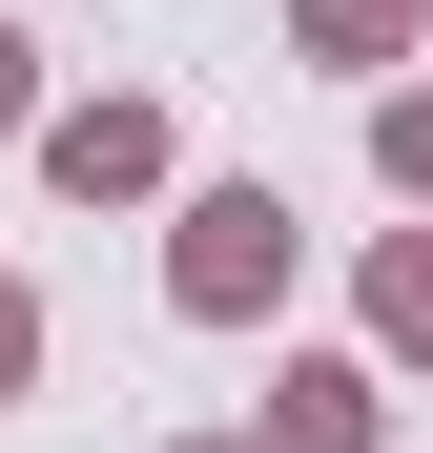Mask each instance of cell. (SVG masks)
<instances>
[{"label": "cell", "mask_w": 433, "mask_h": 453, "mask_svg": "<svg viewBox=\"0 0 433 453\" xmlns=\"http://www.w3.org/2000/svg\"><path fill=\"white\" fill-rule=\"evenodd\" d=\"M289 268H310L289 186H186V206H166V310H186V330H268Z\"/></svg>", "instance_id": "1"}, {"label": "cell", "mask_w": 433, "mask_h": 453, "mask_svg": "<svg viewBox=\"0 0 433 453\" xmlns=\"http://www.w3.org/2000/svg\"><path fill=\"white\" fill-rule=\"evenodd\" d=\"M166 165H186V144H166V104H124V83L42 124V186H62V206H166Z\"/></svg>", "instance_id": "2"}, {"label": "cell", "mask_w": 433, "mask_h": 453, "mask_svg": "<svg viewBox=\"0 0 433 453\" xmlns=\"http://www.w3.org/2000/svg\"><path fill=\"white\" fill-rule=\"evenodd\" d=\"M268 453H392V371L372 350H289L268 371Z\"/></svg>", "instance_id": "3"}, {"label": "cell", "mask_w": 433, "mask_h": 453, "mask_svg": "<svg viewBox=\"0 0 433 453\" xmlns=\"http://www.w3.org/2000/svg\"><path fill=\"white\" fill-rule=\"evenodd\" d=\"M413 42H433V0H289V62H330V83H372V104H392Z\"/></svg>", "instance_id": "4"}, {"label": "cell", "mask_w": 433, "mask_h": 453, "mask_svg": "<svg viewBox=\"0 0 433 453\" xmlns=\"http://www.w3.org/2000/svg\"><path fill=\"white\" fill-rule=\"evenodd\" d=\"M351 310H372V371H433V226H392L351 268Z\"/></svg>", "instance_id": "5"}, {"label": "cell", "mask_w": 433, "mask_h": 453, "mask_svg": "<svg viewBox=\"0 0 433 453\" xmlns=\"http://www.w3.org/2000/svg\"><path fill=\"white\" fill-rule=\"evenodd\" d=\"M372 165H392V206H433V83H392V104H372Z\"/></svg>", "instance_id": "6"}, {"label": "cell", "mask_w": 433, "mask_h": 453, "mask_svg": "<svg viewBox=\"0 0 433 453\" xmlns=\"http://www.w3.org/2000/svg\"><path fill=\"white\" fill-rule=\"evenodd\" d=\"M21 392H42V288L0 268V412H21Z\"/></svg>", "instance_id": "7"}, {"label": "cell", "mask_w": 433, "mask_h": 453, "mask_svg": "<svg viewBox=\"0 0 433 453\" xmlns=\"http://www.w3.org/2000/svg\"><path fill=\"white\" fill-rule=\"evenodd\" d=\"M42 124H62V104H42V42L0 21V144H42Z\"/></svg>", "instance_id": "8"}, {"label": "cell", "mask_w": 433, "mask_h": 453, "mask_svg": "<svg viewBox=\"0 0 433 453\" xmlns=\"http://www.w3.org/2000/svg\"><path fill=\"white\" fill-rule=\"evenodd\" d=\"M186 453H268V433H186Z\"/></svg>", "instance_id": "9"}]
</instances>
